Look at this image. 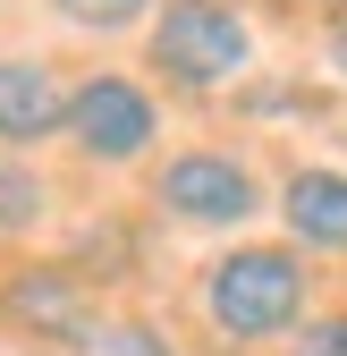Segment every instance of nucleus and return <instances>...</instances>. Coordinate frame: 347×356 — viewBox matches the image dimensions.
Instances as JSON below:
<instances>
[{
  "label": "nucleus",
  "instance_id": "f257e3e1",
  "mask_svg": "<svg viewBox=\"0 0 347 356\" xmlns=\"http://www.w3.org/2000/svg\"><path fill=\"white\" fill-rule=\"evenodd\" d=\"M203 305H212V323L229 339H271V331L296 323V305H305V272H296L280 246H237V254L212 263Z\"/></svg>",
  "mask_w": 347,
  "mask_h": 356
},
{
  "label": "nucleus",
  "instance_id": "f03ea898",
  "mask_svg": "<svg viewBox=\"0 0 347 356\" xmlns=\"http://www.w3.org/2000/svg\"><path fill=\"white\" fill-rule=\"evenodd\" d=\"M246 51H254V34H246V17L229 9V0H169L161 26H153V68L169 85H195V94L221 85V76H237Z\"/></svg>",
  "mask_w": 347,
  "mask_h": 356
},
{
  "label": "nucleus",
  "instance_id": "7ed1b4c3",
  "mask_svg": "<svg viewBox=\"0 0 347 356\" xmlns=\"http://www.w3.org/2000/svg\"><path fill=\"white\" fill-rule=\"evenodd\" d=\"M0 331L26 348H94V297H85L76 272L60 263H26V272L0 280Z\"/></svg>",
  "mask_w": 347,
  "mask_h": 356
},
{
  "label": "nucleus",
  "instance_id": "20e7f679",
  "mask_svg": "<svg viewBox=\"0 0 347 356\" xmlns=\"http://www.w3.org/2000/svg\"><path fill=\"white\" fill-rule=\"evenodd\" d=\"M153 102H144V85H127V76H85L76 94H68V136L94 153V161H136L153 145Z\"/></svg>",
  "mask_w": 347,
  "mask_h": 356
},
{
  "label": "nucleus",
  "instance_id": "39448f33",
  "mask_svg": "<svg viewBox=\"0 0 347 356\" xmlns=\"http://www.w3.org/2000/svg\"><path fill=\"white\" fill-rule=\"evenodd\" d=\"M153 195L178 220H203V229H229V220H246L254 204H263L254 178H246V161H229V153H178L153 178Z\"/></svg>",
  "mask_w": 347,
  "mask_h": 356
},
{
  "label": "nucleus",
  "instance_id": "423d86ee",
  "mask_svg": "<svg viewBox=\"0 0 347 356\" xmlns=\"http://www.w3.org/2000/svg\"><path fill=\"white\" fill-rule=\"evenodd\" d=\"M68 127V94L42 60H0V145H42Z\"/></svg>",
  "mask_w": 347,
  "mask_h": 356
},
{
  "label": "nucleus",
  "instance_id": "0eeeda50",
  "mask_svg": "<svg viewBox=\"0 0 347 356\" xmlns=\"http://www.w3.org/2000/svg\"><path fill=\"white\" fill-rule=\"evenodd\" d=\"M280 212L305 246H347V170H296Z\"/></svg>",
  "mask_w": 347,
  "mask_h": 356
},
{
  "label": "nucleus",
  "instance_id": "6e6552de",
  "mask_svg": "<svg viewBox=\"0 0 347 356\" xmlns=\"http://www.w3.org/2000/svg\"><path fill=\"white\" fill-rule=\"evenodd\" d=\"M34 220H42V178L0 161V229H34Z\"/></svg>",
  "mask_w": 347,
  "mask_h": 356
},
{
  "label": "nucleus",
  "instance_id": "1a4fd4ad",
  "mask_svg": "<svg viewBox=\"0 0 347 356\" xmlns=\"http://www.w3.org/2000/svg\"><path fill=\"white\" fill-rule=\"evenodd\" d=\"M85 356H169V339H161L153 323H102Z\"/></svg>",
  "mask_w": 347,
  "mask_h": 356
},
{
  "label": "nucleus",
  "instance_id": "9d476101",
  "mask_svg": "<svg viewBox=\"0 0 347 356\" xmlns=\"http://www.w3.org/2000/svg\"><path fill=\"white\" fill-rule=\"evenodd\" d=\"M51 9H60L68 26H102V34H110V26H136L144 0H51Z\"/></svg>",
  "mask_w": 347,
  "mask_h": 356
},
{
  "label": "nucleus",
  "instance_id": "9b49d317",
  "mask_svg": "<svg viewBox=\"0 0 347 356\" xmlns=\"http://www.w3.org/2000/svg\"><path fill=\"white\" fill-rule=\"evenodd\" d=\"M296 356H347V314H330V323H314L305 339H296Z\"/></svg>",
  "mask_w": 347,
  "mask_h": 356
},
{
  "label": "nucleus",
  "instance_id": "f8f14e48",
  "mask_svg": "<svg viewBox=\"0 0 347 356\" xmlns=\"http://www.w3.org/2000/svg\"><path fill=\"white\" fill-rule=\"evenodd\" d=\"M330 60H339V76H347V26H339V34H330Z\"/></svg>",
  "mask_w": 347,
  "mask_h": 356
}]
</instances>
